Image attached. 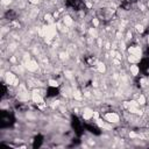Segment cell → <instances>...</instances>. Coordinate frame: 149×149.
<instances>
[{"mask_svg": "<svg viewBox=\"0 0 149 149\" xmlns=\"http://www.w3.org/2000/svg\"><path fill=\"white\" fill-rule=\"evenodd\" d=\"M15 122V116L9 111H1L0 113V127L1 128H8L13 126Z\"/></svg>", "mask_w": 149, "mask_h": 149, "instance_id": "cell-1", "label": "cell"}, {"mask_svg": "<svg viewBox=\"0 0 149 149\" xmlns=\"http://www.w3.org/2000/svg\"><path fill=\"white\" fill-rule=\"evenodd\" d=\"M71 126H72L74 133H76L78 136H80V135L84 133V129H85L84 122L80 121V120H79L77 116H74V115H72V118H71Z\"/></svg>", "mask_w": 149, "mask_h": 149, "instance_id": "cell-2", "label": "cell"}, {"mask_svg": "<svg viewBox=\"0 0 149 149\" xmlns=\"http://www.w3.org/2000/svg\"><path fill=\"white\" fill-rule=\"evenodd\" d=\"M97 16L100 21H109L113 16V12L109 9V8H100L98 12H97Z\"/></svg>", "mask_w": 149, "mask_h": 149, "instance_id": "cell-3", "label": "cell"}, {"mask_svg": "<svg viewBox=\"0 0 149 149\" xmlns=\"http://www.w3.org/2000/svg\"><path fill=\"white\" fill-rule=\"evenodd\" d=\"M65 5L74 10H81L85 8V2L83 0H65Z\"/></svg>", "mask_w": 149, "mask_h": 149, "instance_id": "cell-4", "label": "cell"}, {"mask_svg": "<svg viewBox=\"0 0 149 149\" xmlns=\"http://www.w3.org/2000/svg\"><path fill=\"white\" fill-rule=\"evenodd\" d=\"M84 127H85L86 130H88L90 133H92L94 135H99L101 133L100 132V128L95 123H93V122H84Z\"/></svg>", "mask_w": 149, "mask_h": 149, "instance_id": "cell-5", "label": "cell"}, {"mask_svg": "<svg viewBox=\"0 0 149 149\" xmlns=\"http://www.w3.org/2000/svg\"><path fill=\"white\" fill-rule=\"evenodd\" d=\"M139 70L142 72V73H147L149 71V59L147 57L142 58L139 63Z\"/></svg>", "mask_w": 149, "mask_h": 149, "instance_id": "cell-6", "label": "cell"}, {"mask_svg": "<svg viewBox=\"0 0 149 149\" xmlns=\"http://www.w3.org/2000/svg\"><path fill=\"white\" fill-rule=\"evenodd\" d=\"M59 94V90L58 87L56 86H49L48 90H47V97L48 98H54V97H57Z\"/></svg>", "mask_w": 149, "mask_h": 149, "instance_id": "cell-7", "label": "cell"}, {"mask_svg": "<svg viewBox=\"0 0 149 149\" xmlns=\"http://www.w3.org/2000/svg\"><path fill=\"white\" fill-rule=\"evenodd\" d=\"M42 142H43V136L38 134V135H37V136H35V139H34L33 147H34V148H38V147H41Z\"/></svg>", "mask_w": 149, "mask_h": 149, "instance_id": "cell-8", "label": "cell"}, {"mask_svg": "<svg viewBox=\"0 0 149 149\" xmlns=\"http://www.w3.org/2000/svg\"><path fill=\"white\" fill-rule=\"evenodd\" d=\"M5 17L8 19V20H14V19H16V13L13 9H8L5 13Z\"/></svg>", "mask_w": 149, "mask_h": 149, "instance_id": "cell-9", "label": "cell"}, {"mask_svg": "<svg viewBox=\"0 0 149 149\" xmlns=\"http://www.w3.org/2000/svg\"><path fill=\"white\" fill-rule=\"evenodd\" d=\"M85 63H86L88 66L93 65V63H94V57H93V56H86V57H85Z\"/></svg>", "mask_w": 149, "mask_h": 149, "instance_id": "cell-10", "label": "cell"}, {"mask_svg": "<svg viewBox=\"0 0 149 149\" xmlns=\"http://www.w3.org/2000/svg\"><path fill=\"white\" fill-rule=\"evenodd\" d=\"M6 93H7V87H6V85L2 83V84H1V97L3 98V97L6 95Z\"/></svg>", "mask_w": 149, "mask_h": 149, "instance_id": "cell-11", "label": "cell"}, {"mask_svg": "<svg viewBox=\"0 0 149 149\" xmlns=\"http://www.w3.org/2000/svg\"><path fill=\"white\" fill-rule=\"evenodd\" d=\"M146 57L149 59V48H148V49H147V51H146Z\"/></svg>", "mask_w": 149, "mask_h": 149, "instance_id": "cell-12", "label": "cell"}]
</instances>
